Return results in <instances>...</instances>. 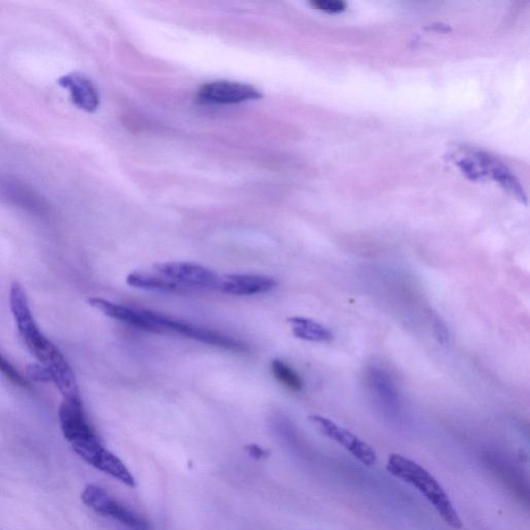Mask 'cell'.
<instances>
[{
  "label": "cell",
  "mask_w": 530,
  "mask_h": 530,
  "mask_svg": "<svg viewBox=\"0 0 530 530\" xmlns=\"http://www.w3.org/2000/svg\"><path fill=\"white\" fill-rule=\"evenodd\" d=\"M388 473L416 489L450 527L461 529L463 523L445 488L418 462L400 454H392L387 462Z\"/></svg>",
  "instance_id": "obj_1"
},
{
  "label": "cell",
  "mask_w": 530,
  "mask_h": 530,
  "mask_svg": "<svg viewBox=\"0 0 530 530\" xmlns=\"http://www.w3.org/2000/svg\"><path fill=\"white\" fill-rule=\"evenodd\" d=\"M141 312L163 333L172 332L184 335L185 337L200 341L202 343L222 347L232 351L244 352L249 350V347L245 343L221 333L196 327L191 325V323L174 319L155 311L141 310Z\"/></svg>",
  "instance_id": "obj_2"
},
{
  "label": "cell",
  "mask_w": 530,
  "mask_h": 530,
  "mask_svg": "<svg viewBox=\"0 0 530 530\" xmlns=\"http://www.w3.org/2000/svg\"><path fill=\"white\" fill-rule=\"evenodd\" d=\"M0 199L38 217L51 213L49 203L34 187L9 173H0Z\"/></svg>",
  "instance_id": "obj_3"
},
{
  "label": "cell",
  "mask_w": 530,
  "mask_h": 530,
  "mask_svg": "<svg viewBox=\"0 0 530 530\" xmlns=\"http://www.w3.org/2000/svg\"><path fill=\"white\" fill-rule=\"evenodd\" d=\"M82 502L100 515L113 518L132 530H152L149 522L121 503L106 490L96 485H88L82 492Z\"/></svg>",
  "instance_id": "obj_4"
},
{
  "label": "cell",
  "mask_w": 530,
  "mask_h": 530,
  "mask_svg": "<svg viewBox=\"0 0 530 530\" xmlns=\"http://www.w3.org/2000/svg\"><path fill=\"white\" fill-rule=\"evenodd\" d=\"M308 420L321 435L335 441L363 465L372 467L376 464V451L356 434L326 417L312 415Z\"/></svg>",
  "instance_id": "obj_5"
},
{
  "label": "cell",
  "mask_w": 530,
  "mask_h": 530,
  "mask_svg": "<svg viewBox=\"0 0 530 530\" xmlns=\"http://www.w3.org/2000/svg\"><path fill=\"white\" fill-rule=\"evenodd\" d=\"M155 272L188 289L217 288L220 277L203 265L191 262H161L154 265Z\"/></svg>",
  "instance_id": "obj_6"
},
{
  "label": "cell",
  "mask_w": 530,
  "mask_h": 530,
  "mask_svg": "<svg viewBox=\"0 0 530 530\" xmlns=\"http://www.w3.org/2000/svg\"><path fill=\"white\" fill-rule=\"evenodd\" d=\"M256 87L234 81H214L200 87L197 100L208 105H233L262 99Z\"/></svg>",
  "instance_id": "obj_7"
},
{
  "label": "cell",
  "mask_w": 530,
  "mask_h": 530,
  "mask_svg": "<svg viewBox=\"0 0 530 530\" xmlns=\"http://www.w3.org/2000/svg\"><path fill=\"white\" fill-rule=\"evenodd\" d=\"M72 448L85 462L102 471V473L129 487L133 488L136 486L135 479L124 462L106 450L99 440L77 444L72 446Z\"/></svg>",
  "instance_id": "obj_8"
},
{
  "label": "cell",
  "mask_w": 530,
  "mask_h": 530,
  "mask_svg": "<svg viewBox=\"0 0 530 530\" xmlns=\"http://www.w3.org/2000/svg\"><path fill=\"white\" fill-rule=\"evenodd\" d=\"M65 438L74 446L99 440L88 423L80 397L65 399L58 411Z\"/></svg>",
  "instance_id": "obj_9"
},
{
  "label": "cell",
  "mask_w": 530,
  "mask_h": 530,
  "mask_svg": "<svg viewBox=\"0 0 530 530\" xmlns=\"http://www.w3.org/2000/svg\"><path fill=\"white\" fill-rule=\"evenodd\" d=\"M277 287V282L268 276L231 274L220 277L218 289L231 296L250 297L268 293Z\"/></svg>",
  "instance_id": "obj_10"
},
{
  "label": "cell",
  "mask_w": 530,
  "mask_h": 530,
  "mask_svg": "<svg viewBox=\"0 0 530 530\" xmlns=\"http://www.w3.org/2000/svg\"><path fill=\"white\" fill-rule=\"evenodd\" d=\"M66 88L73 103L81 110L93 113L100 105V96L95 84L85 76L77 73L68 74L58 80Z\"/></svg>",
  "instance_id": "obj_11"
},
{
  "label": "cell",
  "mask_w": 530,
  "mask_h": 530,
  "mask_svg": "<svg viewBox=\"0 0 530 530\" xmlns=\"http://www.w3.org/2000/svg\"><path fill=\"white\" fill-rule=\"evenodd\" d=\"M10 305L19 333L25 343L43 335L37 326L31 309H29L26 293L19 283L12 285Z\"/></svg>",
  "instance_id": "obj_12"
},
{
  "label": "cell",
  "mask_w": 530,
  "mask_h": 530,
  "mask_svg": "<svg viewBox=\"0 0 530 530\" xmlns=\"http://www.w3.org/2000/svg\"><path fill=\"white\" fill-rule=\"evenodd\" d=\"M88 304L106 316L125 322L127 325L135 327L136 329L155 334H163L153 322L142 314L141 310L131 309L100 298H92L88 300Z\"/></svg>",
  "instance_id": "obj_13"
},
{
  "label": "cell",
  "mask_w": 530,
  "mask_h": 530,
  "mask_svg": "<svg viewBox=\"0 0 530 530\" xmlns=\"http://www.w3.org/2000/svg\"><path fill=\"white\" fill-rule=\"evenodd\" d=\"M44 367L49 371L52 381L55 382L65 399L79 397L75 374L61 351H58Z\"/></svg>",
  "instance_id": "obj_14"
},
{
  "label": "cell",
  "mask_w": 530,
  "mask_h": 530,
  "mask_svg": "<svg viewBox=\"0 0 530 530\" xmlns=\"http://www.w3.org/2000/svg\"><path fill=\"white\" fill-rule=\"evenodd\" d=\"M292 334L294 337L316 343L330 342L333 340V333L320 323L305 317L288 318Z\"/></svg>",
  "instance_id": "obj_15"
},
{
  "label": "cell",
  "mask_w": 530,
  "mask_h": 530,
  "mask_svg": "<svg viewBox=\"0 0 530 530\" xmlns=\"http://www.w3.org/2000/svg\"><path fill=\"white\" fill-rule=\"evenodd\" d=\"M127 283L134 288L160 291V292H183L186 288L157 274L134 272L127 277Z\"/></svg>",
  "instance_id": "obj_16"
},
{
  "label": "cell",
  "mask_w": 530,
  "mask_h": 530,
  "mask_svg": "<svg viewBox=\"0 0 530 530\" xmlns=\"http://www.w3.org/2000/svg\"><path fill=\"white\" fill-rule=\"evenodd\" d=\"M369 384L379 400L387 405L396 406L398 403V393L390 376L378 368H372L368 375Z\"/></svg>",
  "instance_id": "obj_17"
},
{
  "label": "cell",
  "mask_w": 530,
  "mask_h": 530,
  "mask_svg": "<svg viewBox=\"0 0 530 530\" xmlns=\"http://www.w3.org/2000/svg\"><path fill=\"white\" fill-rule=\"evenodd\" d=\"M274 377L288 390L300 393L304 389V382L300 375L285 364L282 360L275 359L271 363Z\"/></svg>",
  "instance_id": "obj_18"
},
{
  "label": "cell",
  "mask_w": 530,
  "mask_h": 530,
  "mask_svg": "<svg viewBox=\"0 0 530 530\" xmlns=\"http://www.w3.org/2000/svg\"><path fill=\"white\" fill-rule=\"evenodd\" d=\"M431 323H432L433 333H434V336L437 342L441 346H449V344L451 343V334L446 325V322L443 319H441L438 314L433 312L431 314Z\"/></svg>",
  "instance_id": "obj_19"
},
{
  "label": "cell",
  "mask_w": 530,
  "mask_h": 530,
  "mask_svg": "<svg viewBox=\"0 0 530 530\" xmlns=\"http://www.w3.org/2000/svg\"><path fill=\"white\" fill-rule=\"evenodd\" d=\"M0 373H2L14 385L21 388H29V382L23 377L10 362L0 355Z\"/></svg>",
  "instance_id": "obj_20"
},
{
  "label": "cell",
  "mask_w": 530,
  "mask_h": 530,
  "mask_svg": "<svg viewBox=\"0 0 530 530\" xmlns=\"http://www.w3.org/2000/svg\"><path fill=\"white\" fill-rule=\"evenodd\" d=\"M311 5L318 10L329 13H338L346 8V4L340 0H315Z\"/></svg>",
  "instance_id": "obj_21"
},
{
  "label": "cell",
  "mask_w": 530,
  "mask_h": 530,
  "mask_svg": "<svg viewBox=\"0 0 530 530\" xmlns=\"http://www.w3.org/2000/svg\"><path fill=\"white\" fill-rule=\"evenodd\" d=\"M27 376L36 381L47 382L51 381V375L45 367L38 365H31L27 368Z\"/></svg>",
  "instance_id": "obj_22"
},
{
  "label": "cell",
  "mask_w": 530,
  "mask_h": 530,
  "mask_svg": "<svg viewBox=\"0 0 530 530\" xmlns=\"http://www.w3.org/2000/svg\"><path fill=\"white\" fill-rule=\"evenodd\" d=\"M245 450L251 458L256 460L267 459L270 456L269 451L257 445H249L245 448Z\"/></svg>",
  "instance_id": "obj_23"
}]
</instances>
